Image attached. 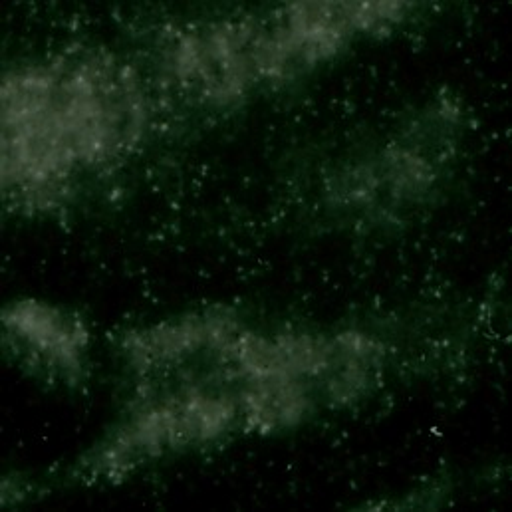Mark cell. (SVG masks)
<instances>
[{"label":"cell","mask_w":512,"mask_h":512,"mask_svg":"<svg viewBox=\"0 0 512 512\" xmlns=\"http://www.w3.org/2000/svg\"><path fill=\"white\" fill-rule=\"evenodd\" d=\"M145 98L116 62L48 64L6 78V195L50 207L90 171L120 161L147 128Z\"/></svg>","instance_id":"cell-1"},{"label":"cell","mask_w":512,"mask_h":512,"mask_svg":"<svg viewBox=\"0 0 512 512\" xmlns=\"http://www.w3.org/2000/svg\"><path fill=\"white\" fill-rule=\"evenodd\" d=\"M4 340L18 360L50 378L76 380L88 358V330L64 310L18 302L4 312Z\"/></svg>","instance_id":"cell-2"}]
</instances>
